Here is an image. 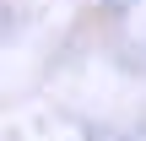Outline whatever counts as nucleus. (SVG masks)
<instances>
[]
</instances>
